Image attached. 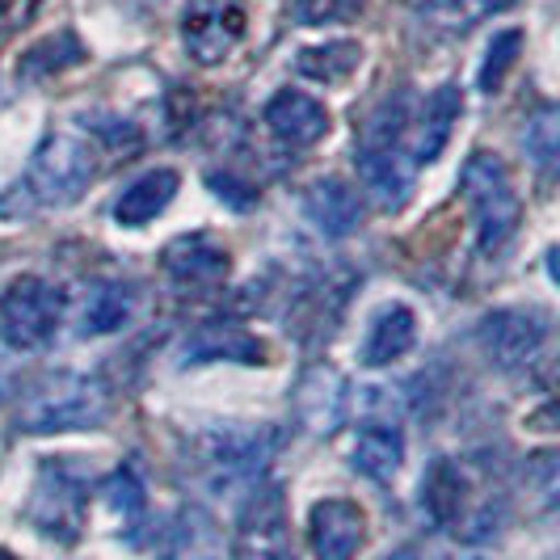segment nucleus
<instances>
[{
	"label": "nucleus",
	"instance_id": "f257e3e1",
	"mask_svg": "<svg viewBox=\"0 0 560 560\" xmlns=\"http://www.w3.org/2000/svg\"><path fill=\"white\" fill-rule=\"evenodd\" d=\"M110 418V393L97 375L81 371H51L30 384L18 409L22 434H63V430H93Z\"/></svg>",
	"mask_w": 560,
	"mask_h": 560
},
{
	"label": "nucleus",
	"instance_id": "f03ea898",
	"mask_svg": "<svg viewBox=\"0 0 560 560\" xmlns=\"http://www.w3.org/2000/svg\"><path fill=\"white\" fill-rule=\"evenodd\" d=\"M459 190L472 207V220H477V245L485 257H498V253L514 241L518 220H523V202L514 195V182L498 156L477 152L468 156V165L459 173Z\"/></svg>",
	"mask_w": 560,
	"mask_h": 560
},
{
	"label": "nucleus",
	"instance_id": "7ed1b4c3",
	"mask_svg": "<svg viewBox=\"0 0 560 560\" xmlns=\"http://www.w3.org/2000/svg\"><path fill=\"white\" fill-rule=\"evenodd\" d=\"M93 182V152L77 136H47L43 148L34 152L26 177L13 186L18 195L30 198L34 207H68L89 190Z\"/></svg>",
	"mask_w": 560,
	"mask_h": 560
},
{
	"label": "nucleus",
	"instance_id": "20e7f679",
	"mask_svg": "<svg viewBox=\"0 0 560 560\" xmlns=\"http://www.w3.org/2000/svg\"><path fill=\"white\" fill-rule=\"evenodd\" d=\"M63 316V291L56 282L22 275L0 295V334L13 350H43L59 329Z\"/></svg>",
	"mask_w": 560,
	"mask_h": 560
},
{
	"label": "nucleus",
	"instance_id": "39448f33",
	"mask_svg": "<svg viewBox=\"0 0 560 560\" xmlns=\"http://www.w3.org/2000/svg\"><path fill=\"white\" fill-rule=\"evenodd\" d=\"M400 122H405V110L393 118V127H388V114L380 110V118L366 127L363 148H359V177H363L366 198H375V202L388 207V211L409 198L413 173H418L409 148H400V140H396Z\"/></svg>",
	"mask_w": 560,
	"mask_h": 560
},
{
	"label": "nucleus",
	"instance_id": "423d86ee",
	"mask_svg": "<svg viewBox=\"0 0 560 560\" xmlns=\"http://www.w3.org/2000/svg\"><path fill=\"white\" fill-rule=\"evenodd\" d=\"M202 472L215 493H236L261 477L266 459L275 455V430H211L198 443Z\"/></svg>",
	"mask_w": 560,
	"mask_h": 560
},
{
	"label": "nucleus",
	"instance_id": "0eeeda50",
	"mask_svg": "<svg viewBox=\"0 0 560 560\" xmlns=\"http://www.w3.org/2000/svg\"><path fill=\"white\" fill-rule=\"evenodd\" d=\"M245 30H249V18L241 0H190L182 18V43L195 63L215 68L241 47Z\"/></svg>",
	"mask_w": 560,
	"mask_h": 560
},
{
	"label": "nucleus",
	"instance_id": "6e6552de",
	"mask_svg": "<svg viewBox=\"0 0 560 560\" xmlns=\"http://www.w3.org/2000/svg\"><path fill=\"white\" fill-rule=\"evenodd\" d=\"M480 350L498 366H527L548 341V316L539 308H498L480 320Z\"/></svg>",
	"mask_w": 560,
	"mask_h": 560
},
{
	"label": "nucleus",
	"instance_id": "1a4fd4ad",
	"mask_svg": "<svg viewBox=\"0 0 560 560\" xmlns=\"http://www.w3.org/2000/svg\"><path fill=\"white\" fill-rule=\"evenodd\" d=\"M236 560H295L287 502L279 485L257 489L236 527Z\"/></svg>",
	"mask_w": 560,
	"mask_h": 560
},
{
	"label": "nucleus",
	"instance_id": "9d476101",
	"mask_svg": "<svg viewBox=\"0 0 560 560\" xmlns=\"http://www.w3.org/2000/svg\"><path fill=\"white\" fill-rule=\"evenodd\" d=\"M30 518L43 535H51L59 544H77L84 527V485L56 464H47L30 498Z\"/></svg>",
	"mask_w": 560,
	"mask_h": 560
},
{
	"label": "nucleus",
	"instance_id": "9b49d317",
	"mask_svg": "<svg viewBox=\"0 0 560 560\" xmlns=\"http://www.w3.org/2000/svg\"><path fill=\"white\" fill-rule=\"evenodd\" d=\"M366 539V514L350 498H325L308 514V544L316 560H354Z\"/></svg>",
	"mask_w": 560,
	"mask_h": 560
},
{
	"label": "nucleus",
	"instance_id": "f8f14e48",
	"mask_svg": "<svg viewBox=\"0 0 560 560\" xmlns=\"http://www.w3.org/2000/svg\"><path fill=\"white\" fill-rule=\"evenodd\" d=\"M161 266H165L168 279L182 282V287H215V282L228 279L232 257L215 236L190 232V236L168 241L165 253H161Z\"/></svg>",
	"mask_w": 560,
	"mask_h": 560
},
{
	"label": "nucleus",
	"instance_id": "ddd939ff",
	"mask_svg": "<svg viewBox=\"0 0 560 560\" xmlns=\"http://www.w3.org/2000/svg\"><path fill=\"white\" fill-rule=\"evenodd\" d=\"M266 127L291 148H312L329 136V110L300 89H279L266 102Z\"/></svg>",
	"mask_w": 560,
	"mask_h": 560
},
{
	"label": "nucleus",
	"instance_id": "4468645a",
	"mask_svg": "<svg viewBox=\"0 0 560 560\" xmlns=\"http://www.w3.org/2000/svg\"><path fill=\"white\" fill-rule=\"evenodd\" d=\"M304 211L316 224V232L329 236V241H341V236H350L354 228L363 224V198L341 177H316L304 190Z\"/></svg>",
	"mask_w": 560,
	"mask_h": 560
},
{
	"label": "nucleus",
	"instance_id": "2eb2a0df",
	"mask_svg": "<svg viewBox=\"0 0 560 560\" xmlns=\"http://www.w3.org/2000/svg\"><path fill=\"white\" fill-rule=\"evenodd\" d=\"M459 114H464V93H459L455 84H443V89H434V93L425 97L418 127H413V140H409L413 165L439 161V152L447 148L451 131H455V122H459Z\"/></svg>",
	"mask_w": 560,
	"mask_h": 560
},
{
	"label": "nucleus",
	"instance_id": "dca6fc26",
	"mask_svg": "<svg viewBox=\"0 0 560 560\" xmlns=\"http://www.w3.org/2000/svg\"><path fill=\"white\" fill-rule=\"evenodd\" d=\"M295 413L312 434H334L346 413V380L334 366H312L295 388Z\"/></svg>",
	"mask_w": 560,
	"mask_h": 560
},
{
	"label": "nucleus",
	"instance_id": "f3484780",
	"mask_svg": "<svg viewBox=\"0 0 560 560\" xmlns=\"http://www.w3.org/2000/svg\"><path fill=\"white\" fill-rule=\"evenodd\" d=\"M182 190V177H177V168H152V173H143L136 177L118 202H114V220L122 228H143L152 224V220H161L168 211V202L177 198Z\"/></svg>",
	"mask_w": 560,
	"mask_h": 560
},
{
	"label": "nucleus",
	"instance_id": "a211bd4d",
	"mask_svg": "<svg viewBox=\"0 0 560 560\" xmlns=\"http://www.w3.org/2000/svg\"><path fill=\"white\" fill-rule=\"evenodd\" d=\"M350 459H354V472H363L375 485H388L405 464V434L388 421H371L359 430Z\"/></svg>",
	"mask_w": 560,
	"mask_h": 560
},
{
	"label": "nucleus",
	"instance_id": "6ab92c4d",
	"mask_svg": "<svg viewBox=\"0 0 560 560\" xmlns=\"http://www.w3.org/2000/svg\"><path fill=\"white\" fill-rule=\"evenodd\" d=\"M413 341H418V316H413V308H405V304H393V308H384L371 320L363 363L366 366L396 363V359H405L413 350Z\"/></svg>",
	"mask_w": 560,
	"mask_h": 560
},
{
	"label": "nucleus",
	"instance_id": "aec40b11",
	"mask_svg": "<svg viewBox=\"0 0 560 560\" xmlns=\"http://www.w3.org/2000/svg\"><path fill=\"white\" fill-rule=\"evenodd\" d=\"M186 363H266V346L245 329H198L186 341Z\"/></svg>",
	"mask_w": 560,
	"mask_h": 560
},
{
	"label": "nucleus",
	"instance_id": "412c9836",
	"mask_svg": "<svg viewBox=\"0 0 560 560\" xmlns=\"http://www.w3.org/2000/svg\"><path fill=\"white\" fill-rule=\"evenodd\" d=\"M131 308H136L131 287H122V282H97V287H89V295H84L81 334L84 337L118 334V329L131 320Z\"/></svg>",
	"mask_w": 560,
	"mask_h": 560
},
{
	"label": "nucleus",
	"instance_id": "4be33fe9",
	"mask_svg": "<svg viewBox=\"0 0 560 560\" xmlns=\"http://www.w3.org/2000/svg\"><path fill=\"white\" fill-rule=\"evenodd\" d=\"M464 498H468L464 472H459L451 459H434L425 480H421V505H425V514H430L439 527H451V523H459V514H464Z\"/></svg>",
	"mask_w": 560,
	"mask_h": 560
},
{
	"label": "nucleus",
	"instance_id": "5701e85b",
	"mask_svg": "<svg viewBox=\"0 0 560 560\" xmlns=\"http://www.w3.org/2000/svg\"><path fill=\"white\" fill-rule=\"evenodd\" d=\"M359 63H363V47L350 43V38H341V43H320V47H304V51L295 56L300 77L320 81V84H341L346 77L359 72Z\"/></svg>",
	"mask_w": 560,
	"mask_h": 560
},
{
	"label": "nucleus",
	"instance_id": "b1692460",
	"mask_svg": "<svg viewBox=\"0 0 560 560\" xmlns=\"http://www.w3.org/2000/svg\"><path fill=\"white\" fill-rule=\"evenodd\" d=\"M165 560H224V539L207 510H186L168 539Z\"/></svg>",
	"mask_w": 560,
	"mask_h": 560
},
{
	"label": "nucleus",
	"instance_id": "393cba45",
	"mask_svg": "<svg viewBox=\"0 0 560 560\" xmlns=\"http://www.w3.org/2000/svg\"><path fill=\"white\" fill-rule=\"evenodd\" d=\"M81 56H84L81 38H77L72 30H59V34H51V38L34 43L30 51H22V59H18V77L43 81V77H51V72H59V68L81 63Z\"/></svg>",
	"mask_w": 560,
	"mask_h": 560
},
{
	"label": "nucleus",
	"instance_id": "a878e982",
	"mask_svg": "<svg viewBox=\"0 0 560 560\" xmlns=\"http://www.w3.org/2000/svg\"><path fill=\"white\" fill-rule=\"evenodd\" d=\"M523 148H527V156L535 161V168L548 177V173H557L560 165V110L557 106H539V110L527 118V127H523Z\"/></svg>",
	"mask_w": 560,
	"mask_h": 560
},
{
	"label": "nucleus",
	"instance_id": "bb28decb",
	"mask_svg": "<svg viewBox=\"0 0 560 560\" xmlns=\"http://www.w3.org/2000/svg\"><path fill=\"white\" fill-rule=\"evenodd\" d=\"M523 56V30H498L493 38H489V47H485V63H480V77L477 84L485 93H498L510 77V68L518 63Z\"/></svg>",
	"mask_w": 560,
	"mask_h": 560
},
{
	"label": "nucleus",
	"instance_id": "cd10ccee",
	"mask_svg": "<svg viewBox=\"0 0 560 560\" xmlns=\"http://www.w3.org/2000/svg\"><path fill=\"white\" fill-rule=\"evenodd\" d=\"M106 505H110L114 514H122V518H140L143 514V485H140V477L131 472V468H118V472H110L106 477Z\"/></svg>",
	"mask_w": 560,
	"mask_h": 560
},
{
	"label": "nucleus",
	"instance_id": "c85d7f7f",
	"mask_svg": "<svg viewBox=\"0 0 560 560\" xmlns=\"http://www.w3.org/2000/svg\"><path fill=\"white\" fill-rule=\"evenodd\" d=\"M366 0H300L295 4V22L304 26H337V22H350Z\"/></svg>",
	"mask_w": 560,
	"mask_h": 560
},
{
	"label": "nucleus",
	"instance_id": "c756f323",
	"mask_svg": "<svg viewBox=\"0 0 560 560\" xmlns=\"http://www.w3.org/2000/svg\"><path fill=\"white\" fill-rule=\"evenodd\" d=\"M38 4L43 0H0V34H13V30H22L38 13Z\"/></svg>",
	"mask_w": 560,
	"mask_h": 560
},
{
	"label": "nucleus",
	"instance_id": "7c9ffc66",
	"mask_svg": "<svg viewBox=\"0 0 560 560\" xmlns=\"http://www.w3.org/2000/svg\"><path fill=\"white\" fill-rule=\"evenodd\" d=\"M388 560H425V552H421V548H400V552H393Z\"/></svg>",
	"mask_w": 560,
	"mask_h": 560
},
{
	"label": "nucleus",
	"instance_id": "2f4dec72",
	"mask_svg": "<svg viewBox=\"0 0 560 560\" xmlns=\"http://www.w3.org/2000/svg\"><path fill=\"white\" fill-rule=\"evenodd\" d=\"M4 388H9V380H4V371H0V400H4Z\"/></svg>",
	"mask_w": 560,
	"mask_h": 560
},
{
	"label": "nucleus",
	"instance_id": "473e14b6",
	"mask_svg": "<svg viewBox=\"0 0 560 560\" xmlns=\"http://www.w3.org/2000/svg\"><path fill=\"white\" fill-rule=\"evenodd\" d=\"M0 560H18V557H13V552H4V548H0Z\"/></svg>",
	"mask_w": 560,
	"mask_h": 560
}]
</instances>
